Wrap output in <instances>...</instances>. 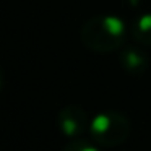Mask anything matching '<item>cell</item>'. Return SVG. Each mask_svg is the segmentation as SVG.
Returning a JSON list of instances; mask_svg holds the SVG:
<instances>
[{"instance_id":"obj_1","label":"cell","mask_w":151,"mask_h":151,"mask_svg":"<svg viewBox=\"0 0 151 151\" xmlns=\"http://www.w3.org/2000/svg\"><path fill=\"white\" fill-rule=\"evenodd\" d=\"M125 24L117 17H94L81 26L80 37L85 47L94 52H112L125 42Z\"/></svg>"},{"instance_id":"obj_2","label":"cell","mask_w":151,"mask_h":151,"mask_svg":"<svg viewBox=\"0 0 151 151\" xmlns=\"http://www.w3.org/2000/svg\"><path fill=\"white\" fill-rule=\"evenodd\" d=\"M93 137L101 143H119L128 133V122L124 115L107 112L99 114L91 124Z\"/></svg>"},{"instance_id":"obj_3","label":"cell","mask_w":151,"mask_h":151,"mask_svg":"<svg viewBox=\"0 0 151 151\" xmlns=\"http://www.w3.org/2000/svg\"><path fill=\"white\" fill-rule=\"evenodd\" d=\"M59 124L60 128L65 135L68 137H75V135L81 133L83 128L86 125V115L76 106H68V107L62 109L59 114Z\"/></svg>"},{"instance_id":"obj_4","label":"cell","mask_w":151,"mask_h":151,"mask_svg":"<svg viewBox=\"0 0 151 151\" xmlns=\"http://www.w3.org/2000/svg\"><path fill=\"white\" fill-rule=\"evenodd\" d=\"M120 63L128 73L138 75V73H143L146 70L148 59H146V54L141 52L140 49L132 47V46H125L120 50Z\"/></svg>"},{"instance_id":"obj_5","label":"cell","mask_w":151,"mask_h":151,"mask_svg":"<svg viewBox=\"0 0 151 151\" xmlns=\"http://www.w3.org/2000/svg\"><path fill=\"white\" fill-rule=\"evenodd\" d=\"M132 36L138 44L151 46V13L138 17L132 23Z\"/></svg>"},{"instance_id":"obj_6","label":"cell","mask_w":151,"mask_h":151,"mask_svg":"<svg viewBox=\"0 0 151 151\" xmlns=\"http://www.w3.org/2000/svg\"><path fill=\"white\" fill-rule=\"evenodd\" d=\"M63 151H96V150H94V146L85 143V141H73Z\"/></svg>"},{"instance_id":"obj_7","label":"cell","mask_w":151,"mask_h":151,"mask_svg":"<svg viewBox=\"0 0 151 151\" xmlns=\"http://www.w3.org/2000/svg\"><path fill=\"white\" fill-rule=\"evenodd\" d=\"M2 83H4V72H2V67H0V88H2Z\"/></svg>"}]
</instances>
